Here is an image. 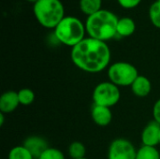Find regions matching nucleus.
<instances>
[{"instance_id": "nucleus-20", "label": "nucleus", "mask_w": 160, "mask_h": 159, "mask_svg": "<svg viewBox=\"0 0 160 159\" xmlns=\"http://www.w3.org/2000/svg\"><path fill=\"white\" fill-rule=\"evenodd\" d=\"M38 159H65V156L59 149L49 147Z\"/></svg>"}, {"instance_id": "nucleus-8", "label": "nucleus", "mask_w": 160, "mask_h": 159, "mask_svg": "<svg viewBox=\"0 0 160 159\" xmlns=\"http://www.w3.org/2000/svg\"><path fill=\"white\" fill-rule=\"evenodd\" d=\"M160 125L156 121H151L142 132V142L145 146L156 147L159 144Z\"/></svg>"}, {"instance_id": "nucleus-3", "label": "nucleus", "mask_w": 160, "mask_h": 159, "mask_svg": "<svg viewBox=\"0 0 160 159\" xmlns=\"http://www.w3.org/2000/svg\"><path fill=\"white\" fill-rule=\"evenodd\" d=\"M33 12L45 28H55L64 19L65 9L60 0H38L33 6Z\"/></svg>"}, {"instance_id": "nucleus-17", "label": "nucleus", "mask_w": 160, "mask_h": 159, "mask_svg": "<svg viewBox=\"0 0 160 159\" xmlns=\"http://www.w3.org/2000/svg\"><path fill=\"white\" fill-rule=\"evenodd\" d=\"M8 159H35L33 156L30 154V152L23 146L19 145L13 147L9 153Z\"/></svg>"}, {"instance_id": "nucleus-11", "label": "nucleus", "mask_w": 160, "mask_h": 159, "mask_svg": "<svg viewBox=\"0 0 160 159\" xmlns=\"http://www.w3.org/2000/svg\"><path fill=\"white\" fill-rule=\"evenodd\" d=\"M20 105L18 92L7 91L0 97V112L3 113H10L14 112Z\"/></svg>"}, {"instance_id": "nucleus-23", "label": "nucleus", "mask_w": 160, "mask_h": 159, "mask_svg": "<svg viewBox=\"0 0 160 159\" xmlns=\"http://www.w3.org/2000/svg\"><path fill=\"white\" fill-rule=\"evenodd\" d=\"M4 114L5 113H3V112L0 113V127H2L4 124Z\"/></svg>"}, {"instance_id": "nucleus-22", "label": "nucleus", "mask_w": 160, "mask_h": 159, "mask_svg": "<svg viewBox=\"0 0 160 159\" xmlns=\"http://www.w3.org/2000/svg\"><path fill=\"white\" fill-rule=\"evenodd\" d=\"M153 117L154 121L160 125V98L156 101L154 108H153Z\"/></svg>"}, {"instance_id": "nucleus-14", "label": "nucleus", "mask_w": 160, "mask_h": 159, "mask_svg": "<svg viewBox=\"0 0 160 159\" xmlns=\"http://www.w3.org/2000/svg\"><path fill=\"white\" fill-rule=\"evenodd\" d=\"M102 0H80V8L87 16L93 15L101 9Z\"/></svg>"}, {"instance_id": "nucleus-18", "label": "nucleus", "mask_w": 160, "mask_h": 159, "mask_svg": "<svg viewBox=\"0 0 160 159\" xmlns=\"http://www.w3.org/2000/svg\"><path fill=\"white\" fill-rule=\"evenodd\" d=\"M19 101L21 105L28 106L32 104L35 100V94L29 88H22L18 92Z\"/></svg>"}, {"instance_id": "nucleus-1", "label": "nucleus", "mask_w": 160, "mask_h": 159, "mask_svg": "<svg viewBox=\"0 0 160 159\" xmlns=\"http://www.w3.org/2000/svg\"><path fill=\"white\" fill-rule=\"evenodd\" d=\"M70 58L81 70L88 73H98L109 66L111 51L106 42L89 37L72 47Z\"/></svg>"}, {"instance_id": "nucleus-12", "label": "nucleus", "mask_w": 160, "mask_h": 159, "mask_svg": "<svg viewBox=\"0 0 160 159\" xmlns=\"http://www.w3.org/2000/svg\"><path fill=\"white\" fill-rule=\"evenodd\" d=\"M132 93L138 97H147L152 90L151 81L142 75H139L138 78L134 81L132 85L130 86Z\"/></svg>"}, {"instance_id": "nucleus-5", "label": "nucleus", "mask_w": 160, "mask_h": 159, "mask_svg": "<svg viewBox=\"0 0 160 159\" xmlns=\"http://www.w3.org/2000/svg\"><path fill=\"white\" fill-rule=\"evenodd\" d=\"M138 76L139 72L135 66L128 62H116L108 68L110 82L118 87L131 86Z\"/></svg>"}, {"instance_id": "nucleus-9", "label": "nucleus", "mask_w": 160, "mask_h": 159, "mask_svg": "<svg viewBox=\"0 0 160 159\" xmlns=\"http://www.w3.org/2000/svg\"><path fill=\"white\" fill-rule=\"evenodd\" d=\"M22 145L30 152L35 159H38L49 148L47 142L39 136H30L23 142Z\"/></svg>"}, {"instance_id": "nucleus-27", "label": "nucleus", "mask_w": 160, "mask_h": 159, "mask_svg": "<svg viewBox=\"0 0 160 159\" xmlns=\"http://www.w3.org/2000/svg\"><path fill=\"white\" fill-rule=\"evenodd\" d=\"M158 1H160V0H158Z\"/></svg>"}, {"instance_id": "nucleus-16", "label": "nucleus", "mask_w": 160, "mask_h": 159, "mask_svg": "<svg viewBox=\"0 0 160 159\" xmlns=\"http://www.w3.org/2000/svg\"><path fill=\"white\" fill-rule=\"evenodd\" d=\"M86 149L81 142H73L68 147V155L72 159H81L85 157Z\"/></svg>"}, {"instance_id": "nucleus-6", "label": "nucleus", "mask_w": 160, "mask_h": 159, "mask_svg": "<svg viewBox=\"0 0 160 159\" xmlns=\"http://www.w3.org/2000/svg\"><path fill=\"white\" fill-rule=\"evenodd\" d=\"M94 104L112 108L116 105L121 97L119 87L111 82L98 83L93 91Z\"/></svg>"}, {"instance_id": "nucleus-19", "label": "nucleus", "mask_w": 160, "mask_h": 159, "mask_svg": "<svg viewBox=\"0 0 160 159\" xmlns=\"http://www.w3.org/2000/svg\"><path fill=\"white\" fill-rule=\"evenodd\" d=\"M149 16L152 23L160 29V1L154 2L149 8Z\"/></svg>"}, {"instance_id": "nucleus-10", "label": "nucleus", "mask_w": 160, "mask_h": 159, "mask_svg": "<svg viewBox=\"0 0 160 159\" xmlns=\"http://www.w3.org/2000/svg\"><path fill=\"white\" fill-rule=\"evenodd\" d=\"M91 116L94 123L99 127H107L112 120L111 108L94 104L91 110Z\"/></svg>"}, {"instance_id": "nucleus-4", "label": "nucleus", "mask_w": 160, "mask_h": 159, "mask_svg": "<svg viewBox=\"0 0 160 159\" xmlns=\"http://www.w3.org/2000/svg\"><path fill=\"white\" fill-rule=\"evenodd\" d=\"M86 29L85 24L76 17L68 16L54 28V36L59 42L64 45L74 47L83 40Z\"/></svg>"}, {"instance_id": "nucleus-24", "label": "nucleus", "mask_w": 160, "mask_h": 159, "mask_svg": "<svg viewBox=\"0 0 160 159\" xmlns=\"http://www.w3.org/2000/svg\"><path fill=\"white\" fill-rule=\"evenodd\" d=\"M26 1H28V2H32V3H34V4H35V3H36L37 1H38V0H26Z\"/></svg>"}, {"instance_id": "nucleus-26", "label": "nucleus", "mask_w": 160, "mask_h": 159, "mask_svg": "<svg viewBox=\"0 0 160 159\" xmlns=\"http://www.w3.org/2000/svg\"><path fill=\"white\" fill-rule=\"evenodd\" d=\"M159 144H160V140H159Z\"/></svg>"}, {"instance_id": "nucleus-21", "label": "nucleus", "mask_w": 160, "mask_h": 159, "mask_svg": "<svg viewBox=\"0 0 160 159\" xmlns=\"http://www.w3.org/2000/svg\"><path fill=\"white\" fill-rule=\"evenodd\" d=\"M119 5L124 7V8H133V7H136L142 0H117Z\"/></svg>"}, {"instance_id": "nucleus-7", "label": "nucleus", "mask_w": 160, "mask_h": 159, "mask_svg": "<svg viewBox=\"0 0 160 159\" xmlns=\"http://www.w3.org/2000/svg\"><path fill=\"white\" fill-rule=\"evenodd\" d=\"M136 156L134 145L126 139H116L109 147L108 159H136Z\"/></svg>"}, {"instance_id": "nucleus-15", "label": "nucleus", "mask_w": 160, "mask_h": 159, "mask_svg": "<svg viewBox=\"0 0 160 159\" xmlns=\"http://www.w3.org/2000/svg\"><path fill=\"white\" fill-rule=\"evenodd\" d=\"M136 159H160V154L157 147L142 145L137 150Z\"/></svg>"}, {"instance_id": "nucleus-13", "label": "nucleus", "mask_w": 160, "mask_h": 159, "mask_svg": "<svg viewBox=\"0 0 160 159\" xmlns=\"http://www.w3.org/2000/svg\"><path fill=\"white\" fill-rule=\"evenodd\" d=\"M136 30L135 22L129 17H124L119 19L117 23V35L120 37H129Z\"/></svg>"}, {"instance_id": "nucleus-2", "label": "nucleus", "mask_w": 160, "mask_h": 159, "mask_svg": "<svg viewBox=\"0 0 160 159\" xmlns=\"http://www.w3.org/2000/svg\"><path fill=\"white\" fill-rule=\"evenodd\" d=\"M117 16L107 9H100L87 17L85 22L86 33L90 37L106 42L117 35Z\"/></svg>"}, {"instance_id": "nucleus-25", "label": "nucleus", "mask_w": 160, "mask_h": 159, "mask_svg": "<svg viewBox=\"0 0 160 159\" xmlns=\"http://www.w3.org/2000/svg\"><path fill=\"white\" fill-rule=\"evenodd\" d=\"M81 159H88V158H86V157H83V158H81Z\"/></svg>"}]
</instances>
